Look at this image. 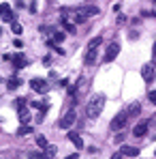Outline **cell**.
<instances>
[{"instance_id": "obj_1", "label": "cell", "mask_w": 156, "mask_h": 159, "mask_svg": "<svg viewBox=\"0 0 156 159\" xmlns=\"http://www.w3.org/2000/svg\"><path fill=\"white\" fill-rule=\"evenodd\" d=\"M105 107V95H94L90 101H88V106H86V114H88V118H99L101 116V112H103Z\"/></svg>"}, {"instance_id": "obj_2", "label": "cell", "mask_w": 156, "mask_h": 159, "mask_svg": "<svg viewBox=\"0 0 156 159\" xmlns=\"http://www.w3.org/2000/svg\"><path fill=\"white\" fill-rule=\"evenodd\" d=\"M129 118H130L129 112H126V110H122V112H120V114H118V116L111 120V129H113V131L124 129V127H126V123H129Z\"/></svg>"}, {"instance_id": "obj_3", "label": "cell", "mask_w": 156, "mask_h": 159, "mask_svg": "<svg viewBox=\"0 0 156 159\" xmlns=\"http://www.w3.org/2000/svg\"><path fill=\"white\" fill-rule=\"evenodd\" d=\"M75 120H77V114H75V110H69L62 118H60V129H71L73 125H75Z\"/></svg>"}, {"instance_id": "obj_4", "label": "cell", "mask_w": 156, "mask_h": 159, "mask_svg": "<svg viewBox=\"0 0 156 159\" xmlns=\"http://www.w3.org/2000/svg\"><path fill=\"white\" fill-rule=\"evenodd\" d=\"M120 54V43H109V48H107V52H105V58L103 62H113V58Z\"/></svg>"}, {"instance_id": "obj_5", "label": "cell", "mask_w": 156, "mask_h": 159, "mask_svg": "<svg viewBox=\"0 0 156 159\" xmlns=\"http://www.w3.org/2000/svg\"><path fill=\"white\" fill-rule=\"evenodd\" d=\"M4 58H6L9 62H13V65H15L17 69H24V67L28 65V60H26V56H24V54H15V56H4Z\"/></svg>"}, {"instance_id": "obj_6", "label": "cell", "mask_w": 156, "mask_h": 159, "mask_svg": "<svg viewBox=\"0 0 156 159\" xmlns=\"http://www.w3.org/2000/svg\"><path fill=\"white\" fill-rule=\"evenodd\" d=\"M30 88L36 90V93H45V90H47V82L43 78H32L30 80Z\"/></svg>"}, {"instance_id": "obj_7", "label": "cell", "mask_w": 156, "mask_h": 159, "mask_svg": "<svg viewBox=\"0 0 156 159\" xmlns=\"http://www.w3.org/2000/svg\"><path fill=\"white\" fill-rule=\"evenodd\" d=\"M145 133H148V120H141V123L135 125V129H133V135L135 138H143Z\"/></svg>"}, {"instance_id": "obj_8", "label": "cell", "mask_w": 156, "mask_h": 159, "mask_svg": "<svg viewBox=\"0 0 156 159\" xmlns=\"http://www.w3.org/2000/svg\"><path fill=\"white\" fill-rule=\"evenodd\" d=\"M0 17H2V22H13V11H11V7L6 2L0 4Z\"/></svg>"}, {"instance_id": "obj_9", "label": "cell", "mask_w": 156, "mask_h": 159, "mask_svg": "<svg viewBox=\"0 0 156 159\" xmlns=\"http://www.w3.org/2000/svg\"><path fill=\"white\" fill-rule=\"evenodd\" d=\"M96 52H99V50H90V48H88V50H86V56H83V62H86V65H94V62H96Z\"/></svg>"}, {"instance_id": "obj_10", "label": "cell", "mask_w": 156, "mask_h": 159, "mask_svg": "<svg viewBox=\"0 0 156 159\" xmlns=\"http://www.w3.org/2000/svg\"><path fill=\"white\" fill-rule=\"evenodd\" d=\"M86 17H92V15H99V7H92V4H88V7H83V9H79Z\"/></svg>"}, {"instance_id": "obj_11", "label": "cell", "mask_w": 156, "mask_h": 159, "mask_svg": "<svg viewBox=\"0 0 156 159\" xmlns=\"http://www.w3.org/2000/svg\"><path fill=\"white\" fill-rule=\"evenodd\" d=\"M69 140H71V142H73L77 148H81V146H83V140H81V135H79V133H75V131H69Z\"/></svg>"}, {"instance_id": "obj_12", "label": "cell", "mask_w": 156, "mask_h": 159, "mask_svg": "<svg viewBox=\"0 0 156 159\" xmlns=\"http://www.w3.org/2000/svg\"><path fill=\"white\" fill-rule=\"evenodd\" d=\"M141 75H143V80L150 84V82L154 80V71H152V67H148V65H145V67L141 69Z\"/></svg>"}, {"instance_id": "obj_13", "label": "cell", "mask_w": 156, "mask_h": 159, "mask_svg": "<svg viewBox=\"0 0 156 159\" xmlns=\"http://www.w3.org/2000/svg\"><path fill=\"white\" fill-rule=\"evenodd\" d=\"M17 116H19L22 125H26L28 120H30V112H28V107H22V110H17Z\"/></svg>"}, {"instance_id": "obj_14", "label": "cell", "mask_w": 156, "mask_h": 159, "mask_svg": "<svg viewBox=\"0 0 156 159\" xmlns=\"http://www.w3.org/2000/svg\"><path fill=\"white\" fill-rule=\"evenodd\" d=\"M122 155H129V157H137L139 155V148H130V146H122V151H120Z\"/></svg>"}, {"instance_id": "obj_15", "label": "cell", "mask_w": 156, "mask_h": 159, "mask_svg": "<svg viewBox=\"0 0 156 159\" xmlns=\"http://www.w3.org/2000/svg\"><path fill=\"white\" fill-rule=\"evenodd\" d=\"M52 41L53 43H62V41H64V32H62V30H53L52 32Z\"/></svg>"}, {"instance_id": "obj_16", "label": "cell", "mask_w": 156, "mask_h": 159, "mask_svg": "<svg viewBox=\"0 0 156 159\" xmlns=\"http://www.w3.org/2000/svg\"><path fill=\"white\" fill-rule=\"evenodd\" d=\"M139 110H141V106H139L137 101H135L133 106H129V107H126V112H129V116H137V114H139Z\"/></svg>"}, {"instance_id": "obj_17", "label": "cell", "mask_w": 156, "mask_h": 159, "mask_svg": "<svg viewBox=\"0 0 156 159\" xmlns=\"http://www.w3.org/2000/svg\"><path fill=\"white\" fill-rule=\"evenodd\" d=\"M56 151H58L56 146H49V144H47V148H43V155H45V159L53 157V155H56Z\"/></svg>"}, {"instance_id": "obj_18", "label": "cell", "mask_w": 156, "mask_h": 159, "mask_svg": "<svg viewBox=\"0 0 156 159\" xmlns=\"http://www.w3.org/2000/svg\"><path fill=\"white\" fill-rule=\"evenodd\" d=\"M28 133H32V127H30V125H22V127L17 129V135H28Z\"/></svg>"}, {"instance_id": "obj_19", "label": "cell", "mask_w": 156, "mask_h": 159, "mask_svg": "<svg viewBox=\"0 0 156 159\" xmlns=\"http://www.w3.org/2000/svg\"><path fill=\"white\" fill-rule=\"evenodd\" d=\"M62 26H64V30H66V32H71V34L75 32V24H71V22H66L64 17H62Z\"/></svg>"}, {"instance_id": "obj_20", "label": "cell", "mask_w": 156, "mask_h": 159, "mask_svg": "<svg viewBox=\"0 0 156 159\" xmlns=\"http://www.w3.org/2000/svg\"><path fill=\"white\" fill-rule=\"evenodd\" d=\"M36 146L45 148V146H47V138H45V135H36Z\"/></svg>"}, {"instance_id": "obj_21", "label": "cell", "mask_w": 156, "mask_h": 159, "mask_svg": "<svg viewBox=\"0 0 156 159\" xmlns=\"http://www.w3.org/2000/svg\"><path fill=\"white\" fill-rule=\"evenodd\" d=\"M19 84H22V80H9V84H6V86H9V88H11V90H15V88H19Z\"/></svg>"}, {"instance_id": "obj_22", "label": "cell", "mask_w": 156, "mask_h": 159, "mask_svg": "<svg viewBox=\"0 0 156 159\" xmlns=\"http://www.w3.org/2000/svg\"><path fill=\"white\" fill-rule=\"evenodd\" d=\"M11 30H13L15 34H22V30H24V28H22L19 22H13V24H11Z\"/></svg>"}, {"instance_id": "obj_23", "label": "cell", "mask_w": 156, "mask_h": 159, "mask_svg": "<svg viewBox=\"0 0 156 159\" xmlns=\"http://www.w3.org/2000/svg\"><path fill=\"white\" fill-rule=\"evenodd\" d=\"M32 107H36V110H45V112H47V103H41V101H32Z\"/></svg>"}, {"instance_id": "obj_24", "label": "cell", "mask_w": 156, "mask_h": 159, "mask_svg": "<svg viewBox=\"0 0 156 159\" xmlns=\"http://www.w3.org/2000/svg\"><path fill=\"white\" fill-rule=\"evenodd\" d=\"M28 159H45V155H43V153H34V151H30V153H28Z\"/></svg>"}, {"instance_id": "obj_25", "label": "cell", "mask_w": 156, "mask_h": 159, "mask_svg": "<svg viewBox=\"0 0 156 159\" xmlns=\"http://www.w3.org/2000/svg\"><path fill=\"white\" fill-rule=\"evenodd\" d=\"M75 22H77V24H81V22H86V15H83L81 11H77V13H75Z\"/></svg>"}, {"instance_id": "obj_26", "label": "cell", "mask_w": 156, "mask_h": 159, "mask_svg": "<svg viewBox=\"0 0 156 159\" xmlns=\"http://www.w3.org/2000/svg\"><path fill=\"white\" fill-rule=\"evenodd\" d=\"M26 99H15V107H17V110H22V107H26Z\"/></svg>"}, {"instance_id": "obj_27", "label": "cell", "mask_w": 156, "mask_h": 159, "mask_svg": "<svg viewBox=\"0 0 156 159\" xmlns=\"http://www.w3.org/2000/svg\"><path fill=\"white\" fill-rule=\"evenodd\" d=\"M13 45H15L17 50H22V48H24V41H22V39H15V41H13Z\"/></svg>"}, {"instance_id": "obj_28", "label": "cell", "mask_w": 156, "mask_h": 159, "mask_svg": "<svg viewBox=\"0 0 156 159\" xmlns=\"http://www.w3.org/2000/svg\"><path fill=\"white\" fill-rule=\"evenodd\" d=\"M150 101L156 103V90H150Z\"/></svg>"}, {"instance_id": "obj_29", "label": "cell", "mask_w": 156, "mask_h": 159, "mask_svg": "<svg viewBox=\"0 0 156 159\" xmlns=\"http://www.w3.org/2000/svg\"><path fill=\"white\" fill-rule=\"evenodd\" d=\"M43 65H45V67H49V65H52V58H49V56H45V58H43Z\"/></svg>"}, {"instance_id": "obj_30", "label": "cell", "mask_w": 156, "mask_h": 159, "mask_svg": "<svg viewBox=\"0 0 156 159\" xmlns=\"http://www.w3.org/2000/svg\"><path fill=\"white\" fill-rule=\"evenodd\" d=\"M64 159H79V155H77V153H75V155H66Z\"/></svg>"}, {"instance_id": "obj_31", "label": "cell", "mask_w": 156, "mask_h": 159, "mask_svg": "<svg viewBox=\"0 0 156 159\" xmlns=\"http://www.w3.org/2000/svg\"><path fill=\"white\" fill-rule=\"evenodd\" d=\"M111 159H122V153H116V155H113Z\"/></svg>"}, {"instance_id": "obj_32", "label": "cell", "mask_w": 156, "mask_h": 159, "mask_svg": "<svg viewBox=\"0 0 156 159\" xmlns=\"http://www.w3.org/2000/svg\"><path fill=\"white\" fill-rule=\"evenodd\" d=\"M154 58H156V43H154Z\"/></svg>"}, {"instance_id": "obj_33", "label": "cell", "mask_w": 156, "mask_h": 159, "mask_svg": "<svg viewBox=\"0 0 156 159\" xmlns=\"http://www.w3.org/2000/svg\"><path fill=\"white\" fill-rule=\"evenodd\" d=\"M152 2H156V0H152Z\"/></svg>"}]
</instances>
